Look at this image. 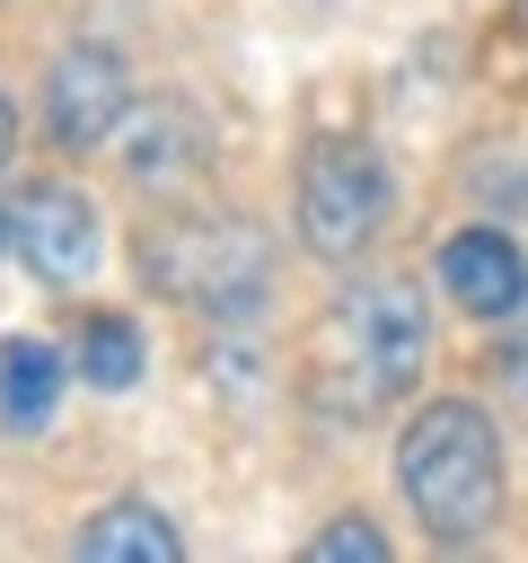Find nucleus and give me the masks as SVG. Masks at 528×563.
Here are the masks:
<instances>
[{"label": "nucleus", "mask_w": 528, "mask_h": 563, "mask_svg": "<svg viewBox=\"0 0 528 563\" xmlns=\"http://www.w3.org/2000/svg\"><path fill=\"white\" fill-rule=\"evenodd\" d=\"M141 361H150V343H141V325H132V317H114V308L79 317V361H70V369H79L88 387H106V396H114V387H132V378H141Z\"/></svg>", "instance_id": "9b49d317"}, {"label": "nucleus", "mask_w": 528, "mask_h": 563, "mask_svg": "<svg viewBox=\"0 0 528 563\" xmlns=\"http://www.w3.org/2000/svg\"><path fill=\"white\" fill-rule=\"evenodd\" d=\"M9 246L26 255V273H35L44 290H79V282L97 273V202H88L79 185L44 176V185H26V194L9 202Z\"/></svg>", "instance_id": "39448f33"}, {"label": "nucleus", "mask_w": 528, "mask_h": 563, "mask_svg": "<svg viewBox=\"0 0 528 563\" xmlns=\"http://www.w3.org/2000/svg\"><path fill=\"white\" fill-rule=\"evenodd\" d=\"M79 554H88V563H141V554H150V563H176L185 537H176L150 501H106V510L79 528Z\"/></svg>", "instance_id": "9d476101"}, {"label": "nucleus", "mask_w": 528, "mask_h": 563, "mask_svg": "<svg viewBox=\"0 0 528 563\" xmlns=\"http://www.w3.org/2000/svg\"><path fill=\"white\" fill-rule=\"evenodd\" d=\"M53 396H62V352L35 343V334H9L0 343V422L9 431H44Z\"/></svg>", "instance_id": "1a4fd4ad"}, {"label": "nucleus", "mask_w": 528, "mask_h": 563, "mask_svg": "<svg viewBox=\"0 0 528 563\" xmlns=\"http://www.w3.org/2000/svg\"><path fill=\"white\" fill-rule=\"evenodd\" d=\"M396 484L422 519L431 545H484L502 528L510 475H502V440L493 413L475 396H431L422 413H405L396 431Z\"/></svg>", "instance_id": "f257e3e1"}, {"label": "nucleus", "mask_w": 528, "mask_h": 563, "mask_svg": "<svg viewBox=\"0 0 528 563\" xmlns=\"http://www.w3.org/2000/svg\"><path fill=\"white\" fill-rule=\"evenodd\" d=\"M326 343H334V361H317V396L343 413H370V405H387V396H405L414 378H422V361H431V317H422V290L405 282V273H361V282H343L334 290V308H326Z\"/></svg>", "instance_id": "f03ea898"}, {"label": "nucleus", "mask_w": 528, "mask_h": 563, "mask_svg": "<svg viewBox=\"0 0 528 563\" xmlns=\"http://www.w3.org/2000/svg\"><path fill=\"white\" fill-rule=\"evenodd\" d=\"M211 158V132L185 97H150L141 114H123V176L132 185H185Z\"/></svg>", "instance_id": "6e6552de"}, {"label": "nucleus", "mask_w": 528, "mask_h": 563, "mask_svg": "<svg viewBox=\"0 0 528 563\" xmlns=\"http://www.w3.org/2000/svg\"><path fill=\"white\" fill-rule=\"evenodd\" d=\"M9 141H18V114H9V97H0V158H9Z\"/></svg>", "instance_id": "4468645a"}, {"label": "nucleus", "mask_w": 528, "mask_h": 563, "mask_svg": "<svg viewBox=\"0 0 528 563\" xmlns=\"http://www.w3.org/2000/svg\"><path fill=\"white\" fill-rule=\"evenodd\" d=\"M440 290H449L475 325H502V317L528 299V255H519V238L493 229V220L449 229V238H440Z\"/></svg>", "instance_id": "0eeeda50"}, {"label": "nucleus", "mask_w": 528, "mask_h": 563, "mask_svg": "<svg viewBox=\"0 0 528 563\" xmlns=\"http://www.w3.org/2000/svg\"><path fill=\"white\" fill-rule=\"evenodd\" d=\"M493 378H502V387L528 405V299L502 317V343H493Z\"/></svg>", "instance_id": "ddd939ff"}, {"label": "nucleus", "mask_w": 528, "mask_h": 563, "mask_svg": "<svg viewBox=\"0 0 528 563\" xmlns=\"http://www.w3.org/2000/svg\"><path fill=\"white\" fill-rule=\"evenodd\" d=\"M0 246H9V211H0Z\"/></svg>", "instance_id": "2eb2a0df"}, {"label": "nucleus", "mask_w": 528, "mask_h": 563, "mask_svg": "<svg viewBox=\"0 0 528 563\" xmlns=\"http://www.w3.org/2000/svg\"><path fill=\"white\" fill-rule=\"evenodd\" d=\"M290 220L299 246L317 264H352L378 229H387V167L370 141H308L299 185H290Z\"/></svg>", "instance_id": "20e7f679"}, {"label": "nucleus", "mask_w": 528, "mask_h": 563, "mask_svg": "<svg viewBox=\"0 0 528 563\" xmlns=\"http://www.w3.org/2000/svg\"><path fill=\"white\" fill-rule=\"evenodd\" d=\"M141 282L176 308H202V317H255L264 290H273V246L255 220L238 211H185V220H158L141 246H132Z\"/></svg>", "instance_id": "7ed1b4c3"}, {"label": "nucleus", "mask_w": 528, "mask_h": 563, "mask_svg": "<svg viewBox=\"0 0 528 563\" xmlns=\"http://www.w3.org/2000/svg\"><path fill=\"white\" fill-rule=\"evenodd\" d=\"M123 114H132V70H123V53H106V44H70V53H53V70H44V132H53V150H97L106 132H123Z\"/></svg>", "instance_id": "423d86ee"}, {"label": "nucleus", "mask_w": 528, "mask_h": 563, "mask_svg": "<svg viewBox=\"0 0 528 563\" xmlns=\"http://www.w3.org/2000/svg\"><path fill=\"white\" fill-rule=\"evenodd\" d=\"M308 554H317V563H343V554L387 563V537H378L370 519H334V528H317V537H308Z\"/></svg>", "instance_id": "f8f14e48"}]
</instances>
